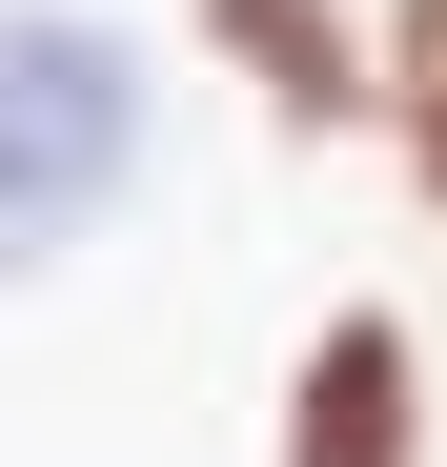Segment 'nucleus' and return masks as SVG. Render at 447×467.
Returning a JSON list of instances; mask_svg holds the SVG:
<instances>
[{
    "instance_id": "obj_1",
    "label": "nucleus",
    "mask_w": 447,
    "mask_h": 467,
    "mask_svg": "<svg viewBox=\"0 0 447 467\" xmlns=\"http://www.w3.org/2000/svg\"><path fill=\"white\" fill-rule=\"evenodd\" d=\"M142 41L102 0H0V285H61L142 183Z\"/></svg>"
},
{
    "instance_id": "obj_2",
    "label": "nucleus",
    "mask_w": 447,
    "mask_h": 467,
    "mask_svg": "<svg viewBox=\"0 0 447 467\" xmlns=\"http://www.w3.org/2000/svg\"><path fill=\"white\" fill-rule=\"evenodd\" d=\"M265 467H447L427 305H387V285L306 305V346H285V386H265Z\"/></svg>"
},
{
    "instance_id": "obj_3",
    "label": "nucleus",
    "mask_w": 447,
    "mask_h": 467,
    "mask_svg": "<svg viewBox=\"0 0 447 467\" xmlns=\"http://www.w3.org/2000/svg\"><path fill=\"white\" fill-rule=\"evenodd\" d=\"M183 41H203V82L244 102L265 142H366L387 122V61H366V0H183Z\"/></svg>"
},
{
    "instance_id": "obj_4",
    "label": "nucleus",
    "mask_w": 447,
    "mask_h": 467,
    "mask_svg": "<svg viewBox=\"0 0 447 467\" xmlns=\"http://www.w3.org/2000/svg\"><path fill=\"white\" fill-rule=\"evenodd\" d=\"M366 61H387V183H407V223H447V0H366Z\"/></svg>"
}]
</instances>
